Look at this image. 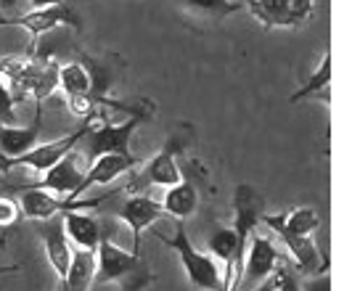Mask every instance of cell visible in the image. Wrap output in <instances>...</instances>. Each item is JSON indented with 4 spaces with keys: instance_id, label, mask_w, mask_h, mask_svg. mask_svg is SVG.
Masks as SVG:
<instances>
[{
    "instance_id": "obj_12",
    "label": "cell",
    "mask_w": 352,
    "mask_h": 291,
    "mask_svg": "<svg viewBox=\"0 0 352 291\" xmlns=\"http://www.w3.org/2000/svg\"><path fill=\"white\" fill-rule=\"evenodd\" d=\"M96 72L90 69L88 61H69V64H58V87L64 96H88L96 101H109L101 87L96 85Z\"/></svg>"
},
{
    "instance_id": "obj_1",
    "label": "cell",
    "mask_w": 352,
    "mask_h": 291,
    "mask_svg": "<svg viewBox=\"0 0 352 291\" xmlns=\"http://www.w3.org/2000/svg\"><path fill=\"white\" fill-rule=\"evenodd\" d=\"M191 140L188 127H177L173 136L167 138V143L151 156L141 172H133V180L127 183V193H146L148 188H167L175 186L177 180H183V170L177 164V156L186 151Z\"/></svg>"
},
{
    "instance_id": "obj_10",
    "label": "cell",
    "mask_w": 352,
    "mask_h": 291,
    "mask_svg": "<svg viewBox=\"0 0 352 291\" xmlns=\"http://www.w3.org/2000/svg\"><path fill=\"white\" fill-rule=\"evenodd\" d=\"M281 265V252L276 249V244L265 236L252 233L247 244V255H244V278H241V286H257L263 283L265 278L276 273V268Z\"/></svg>"
},
{
    "instance_id": "obj_25",
    "label": "cell",
    "mask_w": 352,
    "mask_h": 291,
    "mask_svg": "<svg viewBox=\"0 0 352 291\" xmlns=\"http://www.w3.org/2000/svg\"><path fill=\"white\" fill-rule=\"evenodd\" d=\"M276 291H300V281H297V275L292 273L289 268H276Z\"/></svg>"
},
{
    "instance_id": "obj_21",
    "label": "cell",
    "mask_w": 352,
    "mask_h": 291,
    "mask_svg": "<svg viewBox=\"0 0 352 291\" xmlns=\"http://www.w3.org/2000/svg\"><path fill=\"white\" fill-rule=\"evenodd\" d=\"M329 83H331V51H323L316 72L310 74V80H305L300 90H294L289 96V101L300 103L305 98H313V96H320L323 101H329Z\"/></svg>"
},
{
    "instance_id": "obj_24",
    "label": "cell",
    "mask_w": 352,
    "mask_h": 291,
    "mask_svg": "<svg viewBox=\"0 0 352 291\" xmlns=\"http://www.w3.org/2000/svg\"><path fill=\"white\" fill-rule=\"evenodd\" d=\"M19 217H21V209L14 199H8V196H0V228H11V225L19 223Z\"/></svg>"
},
{
    "instance_id": "obj_7",
    "label": "cell",
    "mask_w": 352,
    "mask_h": 291,
    "mask_svg": "<svg viewBox=\"0 0 352 291\" xmlns=\"http://www.w3.org/2000/svg\"><path fill=\"white\" fill-rule=\"evenodd\" d=\"M141 162L133 154H101L90 162V167L82 172L77 188L72 191L69 196H64V202H77L80 196H85L90 188H98V186H109L114 183L117 177H122L127 172H133Z\"/></svg>"
},
{
    "instance_id": "obj_14",
    "label": "cell",
    "mask_w": 352,
    "mask_h": 291,
    "mask_svg": "<svg viewBox=\"0 0 352 291\" xmlns=\"http://www.w3.org/2000/svg\"><path fill=\"white\" fill-rule=\"evenodd\" d=\"M278 239L289 249V257L302 275L310 278V275L329 273V257H326V252H320L313 236H278Z\"/></svg>"
},
{
    "instance_id": "obj_18",
    "label": "cell",
    "mask_w": 352,
    "mask_h": 291,
    "mask_svg": "<svg viewBox=\"0 0 352 291\" xmlns=\"http://www.w3.org/2000/svg\"><path fill=\"white\" fill-rule=\"evenodd\" d=\"M43 130V109H37V117L32 127H16L14 122L11 125H0V151L6 156H19L24 151H30L40 138Z\"/></svg>"
},
{
    "instance_id": "obj_20",
    "label": "cell",
    "mask_w": 352,
    "mask_h": 291,
    "mask_svg": "<svg viewBox=\"0 0 352 291\" xmlns=\"http://www.w3.org/2000/svg\"><path fill=\"white\" fill-rule=\"evenodd\" d=\"M93 275H96V252L90 249H74L72 265L67 278L61 281L64 291H90L93 286Z\"/></svg>"
},
{
    "instance_id": "obj_6",
    "label": "cell",
    "mask_w": 352,
    "mask_h": 291,
    "mask_svg": "<svg viewBox=\"0 0 352 291\" xmlns=\"http://www.w3.org/2000/svg\"><path fill=\"white\" fill-rule=\"evenodd\" d=\"M141 268V255L135 252H124L122 246H117L109 236L98 239L96 246V275L93 283L106 286V283H122L130 273H135Z\"/></svg>"
},
{
    "instance_id": "obj_26",
    "label": "cell",
    "mask_w": 352,
    "mask_h": 291,
    "mask_svg": "<svg viewBox=\"0 0 352 291\" xmlns=\"http://www.w3.org/2000/svg\"><path fill=\"white\" fill-rule=\"evenodd\" d=\"M292 6V14H294V21L302 24L313 17V8H316V0H289Z\"/></svg>"
},
{
    "instance_id": "obj_19",
    "label": "cell",
    "mask_w": 352,
    "mask_h": 291,
    "mask_svg": "<svg viewBox=\"0 0 352 291\" xmlns=\"http://www.w3.org/2000/svg\"><path fill=\"white\" fill-rule=\"evenodd\" d=\"M252 17L263 24L265 30H283V27H297L289 0H249Z\"/></svg>"
},
{
    "instance_id": "obj_4",
    "label": "cell",
    "mask_w": 352,
    "mask_h": 291,
    "mask_svg": "<svg viewBox=\"0 0 352 291\" xmlns=\"http://www.w3.org/2000/svg\"><path fill=\"white\" fill-rule=\"evenodd\" d=\"M3 24H11V27H21L24 32L30 34V45H32V53H35L37 40L43 34H48L51 30H58V27H72L80 32L82 27V17L72 8L69 3H53V6H43V8H32L21 17L14 19H0V27Z\"/></svg>"
},
{
    "instance_id": "obj_5",
    "label": "cell",
    "mask_w": 352,
    "mask_h": 291,
    "mask_svg": "<svg viewBox=\"0 0 352 291\" xmlns=\"http://www.w3.org/2000/svg\"><path fill=\"white\" fill-rule=\"evenodd\" d=\"M93 120H96V117L82 120V125H80L77 130H72L69 136H61V138H56V140H48V143H35V146H32L30 151H24V154L8 156V170H14V167H27V170H32V172H45L48 167H53L58 159H64L67 154H72V151L77 149V143H82V138H85V133L90 130Z\"/></svg>"
},
{
    "instance_id": "obj_8",
    "label": "cell",
    "mask_w": 352,
    "mask_h": 291,
    "mask_svg": "<svg viewBox=\"0 0 352 291\" xmlns=\"http://www.w3.org/2000/svg\"><path fill=\"white\" fill-rule=\"evenodd\" d=\"M16 193H21V202H19V209H21V217L27 220H53L58 217L61 212H69V209H77V212H85L90 206H98L104 199H96V202H64L58 196H53L48 191H37V188H24V186H16Z\"/></svg>"
},
{
    "instance_id": "obj_3",
    "label": "cell",
    "mask_w": 352,
    "mask_h": 291,
    "mask_svg": "<svg viewBox=\"0 0 352 291\" xmlns=\"http://www.w3.org/2000/svg\"><path fill=\"white\" fill-rule=\"evenodd\" d=\"M151 111H135L124 122H109L104 117H96L90 130L82 140H88L90 159L101 154H133L130 151V138L135 133V127H141V122L148 120Z\"/></svg>"
},
{
    "instance_id": "obj_22",
    "label": "cell",
    "mask_w": 352,
    "mask_h": 291,
    "mask_svg": "<svg viewBox=\"0 0 352 291\" xmlns=\"http://www.w3.org/2000/svg\"><path fill=\"white\" fill-rule=\"evenodd\" d=\"M175 3L183 11H188L199 19H210V21L241 11V3H233V0H175Z\"/></svg>"
},
{
    "instance_id": "obj_13",
    "label": "cell",
    "mask_w": 352,
    "mask_h": 291,
    "mask_svg": "<svg viewBox=\"0 0 352 291\" xmlns=\"http://www.w3.org/2000/svg\"><path fill=\"white\" fill-rule=\"evenodd\" d=\"M80 177H82V170H80V159L72 154H67L64 159H58L53 167L43 172V177L32 183V186H24V188H37V191H48L53 196H69L72 191L77 188V183H80Z\"/></svg>"
},
{
    "instance_id": "obj_11",
    "label": "cell",
    "mask_w": 352,
    "mask_h": 291,
    "mask_svg": "<svg viewBox=\"0 0 352 291\" xmlns=\"http://www.w3.org/2000/svg\"><path fill=\"white\" fill-rule=\"evenodd\" d=\"M260 223L267 225L276 236H313L320 228V215L316 206H294L276 215H267L263 209Z\"/></svg>"
},
{
    "instance_id": "obj_28",
    "label": "cell",
    "mask_w": 352,
    "mask_h": 291,
    "mask_svg": "<svg viewBox=\"0 0 352 291\" xmlns=\"http://www.w3.org/2000/svg\"><path fill=\"white\" fill-rule=\"evenodd\" d=\"M32 8H43V6H53V3H61V0H30Z\"/></svg>"
},
{
    "instance_id": "obj_15",
    "label": "cell",
    "mask_w": 352,
    "mask_h": 291,
    "mask_svg": "<svg viewBox=\"0 0 352 291\" xmlns=\"http://www.w3.org/2000/svg\"><path fill=\"white\" fill-rule=\"evenodd\" d=\"M43 249H45V257H48V265L56 273L58 283L67 278L72 265V244L64 236V228H61V220H45V228H43Z\"/></svg>"
},
{
    "instance_id": "obj_29",
    "label": "cell",
    "mask_w": 352,
    "mask_h": 291,
    "mask_svg": "<svg viewBox=\"0 0 352 291\" xmlns=\"http://www.w3.org/2000/svg\"><path fill=\"white\" fill-rule=\"evenodd\" d=\"M19 273V265H8V268H0V275H11Z\"/></svg>"
},
{
    "instance_id": "obj_2",
    "label": "cell",
    "mask_w": 352,
    "mask_h": 291,
    "mask_svg": "<svg viewBox=\"0 0 352 291\" xmlns=\"http://www.w3.org/2000/svg\"><path fill=\"white\" fill-rule=\"evenodd\" d=\"M157 239L162 241L164 246H170L177 257H180L183 273H186V278H188L191 286H196V289H201V291H226L223 273H220V268H217L214 257L207 255V252H199L194 244H191L188 233H186V228H183V220H175L173 236L159 233Z\"/></svg>"
},
{
    "instance_id": "obj_16",
    "label": "cell",
    "mask_w": 352,
    "mask_h": 291,
    "mask_svg": "<svg viewBox=\"0 0 352 291\" xmlns=\"http://www.w3.org/2000/svg\"><path fill=\"white\" fill-rule=\"evenodd\" d=\"M61 228H64V236H67V241L74 249L96 252L98 239H101V225H98L96 217L82 215L77 209H69V212H61Z\"/></svg>"
},
{
    "instance_id": "obj_17",
    "label": "cell",
    "mask_w": 352,
    "mask_h": 291,
    "mask_svg": "<svg viewBox=\"0 0 352 291\" xmlns=\"http://www.w3.org/2000/svg\"><path fill=\"white\" fill-rule=\"evenodd\" d=\"M159 202H162L164 215L186 223L188 217H194L196 209H199V193H196L194 183L183 175V180H177L175 186L164 188V199H159Z\"/></svg>"
},
{
    "instance_id": "obj_23",
    "label": "cell",
    "mask_w": 352,
    "mask_h": 291,
    "mask_svg": "<svg viewBox=\"0 0 352 291\" xmlns=\"http://www.w3.org/2000/svg\"><path fill=\"white\" fill-rule=\"evenodd\" d=\"M16 96H14V90L8 85V80L3 77V72H0V125H11V122H16Z\"/></svg>"
},
{
    "instance_id": "obj_9",
    "label": "cell",
    "mask_w": 352,
    "mask_h": 291,
    "mask_svg": "<svg viewBox=\"0 0 352 291\" xmlns=\"http://www.w3.org/2000/svg\"><path fill=\"white\" fill-rule=\"evenodd\" d=\"M162 217H164V209H162V202L154 199V196H148V193H130L124 199L122 209H120V220L133 233V252L135 255H141L143 233L151 225H157Z\"/></svg>"
},
{
    "instance_id": "obj_27",
    "label": "cell",
    "mask_w": 352,
    "mask_h": 291,
    "mask_svg": "<svg viewBox=\"0 0 352 291\" xmlns=\"http://www.w3.org/2000/svg\"><path fill=\"white\" fill-rule=\"evenodd\" d=\"M300 291H331V278H329L326 273L310 275V278H307V283L300 286Z\"/></svg>"
}]
</instances>
